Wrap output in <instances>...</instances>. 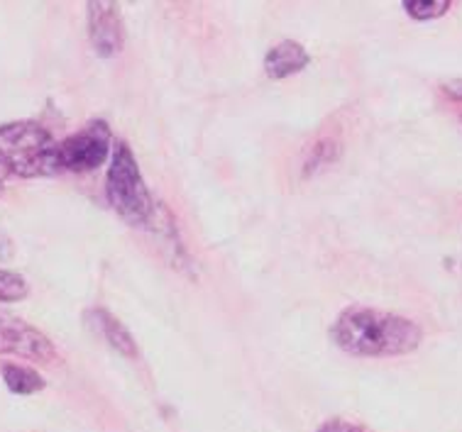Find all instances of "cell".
I'll use <instances>...</instances> for the list:
<instances>
[{"label": "cell", "mask_w": 462, "mask_h": 432, "mask_svg": "<svg viewBox=\"0 0 462 432\" xmlns=\"http://www.w3.org/2000/svg\"><path fill=\"white\" fill-rule=\"evenodd\" d=\"M309 61H311V57L303 50V44L294 42V40H284L264 54V74L274 81H282V78H289V76L303 71L309 67Z\"/></svg>", "instance_id": "obj_8"}, {"label": "cell", "mask_w": 462, "mask_h": 432, "mask_svg": "<svg viewBox=\"0 0 462 432\" xmlns=\"http://www.w3.org/2000/svg\"><path fill=\"white\" fill-rule=\"evenodd\" d=\"M88 37L93 51L103 59L116 57L125 47V25L116 3H88Z\"/></svg>", "instance_id": "obj_6"}, {"label": "cell", "mask_w": 462, "mask_h": 432, "mask_svg": "<svg viewBox=\"0 0 462 432\" xmlns=\"http://www.w3.org/2000/svg\"><path fill=\"white\" fill-rule=\"evenodd\" d=\"M106 198L127 225L147 227L157 217V206L144 183L143 169L127 142H116L106 174Z\"/></svg>", "instance_id": "obj_2"}, {"label": "cell", "mask_w": 462, "mask_h": 432, "mask_svg": "<svg viewBox=\"0 0 462 432\" xmlns=\"http://www.w3.org/2000/svg\"><path fill=\"white\" fill-rule=\"evenodd\" d=\"M319 432H365V430H362L360 425L347 423V420H343V418H330V420H326V423L320 425Z\"/></svg>", "instance_id": "obj_13"}, {"label": "cell", "mask_w": 462, "mask_h": 432, "mask_svg": "<svg viewBox=\"0 0 462 432\" xmlns=\"http://www.w3.org/2000/svg\"><path fill=\"white\" fill-rule=\"evenodd\" d=\"M86 317H88V323L96 325V330L101 333L103 340L108 342L116 352H120V354L125 359H130V362H137V359H140V347H137V342H134V337L130 335V330H127L125 325L120 323L113 313H108L106 308H93V310L86 313Z\"/></svg>", "instance_id": "obj_7"}, {"label": "cell", "mask_w": 462, "mask_h": 432, "mask_svg": "<svg viewBox=\"0 0 462 432\" xmlns=\"http://www.w3.org/2000/svg\"><path fill=\"white\" fill-rule=\"evenodd\" d=\"M10 176V169L5 167V161L0 159V193H3V188H5V181H8Z\"/></svg>", "instance_id": "obj_15"}, {"label": "cell", "mask_w": 462, "mask_h": 432, "mask_svg": "<svg viewBox=\"0 0 462 432\" xmlns=\"http://www.w3.org/2000/svg\"><path fill=\"white\" fill-rule=\"evenodd\" d=\"M30 286L20 274L0 269V303H15V300L27 299Z\"/></svg>", "instance_id": "obj_12"}, {"label": "cell", "mask_w": 462, "mask_h": 432, "mask_svg": "<svg viewBox=\"0 0 462 432\" xmlns=\"http://www.w3.org/2000/svg\"><path fill=\"white\" fill-rule=\"evenodd\" d=\"M0 374H3V383L15 396H32V393L47 386L40 372H34L32 366L17 364V362H5V364L0 366Z\"/></svg>", "instance_id": "obj_9"}, {"label": "cell", "mask_w": 462, "mask_h": 432, "mask_svg": "<svg viewBox=\"0 0 462 432\" xmlns=\"http://www.w3.org/2000/svg\"><path fill=\"white\" fill-rule=\"evenodd\" d=\"M0 354L51 364L57 359V347L34 325L0 310Z\"/></svg>", "instance_id": "obj_5"}, {"label": "cell", "mask_w": 462, "mask_h": 432, "mask_svg": "<svg viewBox=\"0 0 462 432\" xmlns=\"http://www.w3.org/2000/svg\"><path fill=\"white\" fill-rule=\"evenodd\" d=\"M113 133L106 120H91L79 133L69 134L57 144V167L60 171L88 174L103 167L113 157Z\"/></svg>", "instance_id": "obj_4"}, {"label": "cell", "mask_w": 462, "mask_h": 432, "mask_svg": "<svg viewBox=\"0 0 462 432\" xmlns=\"http://www.w3.org/2000/svg\"><path fill=\"white\" fill-rule=\"evenodd\" d=\"M443 93H446L448 98L462 100V78L460 81H446L443 84Z\"/></svg>", "instance_id": "obj_14"}, {"label": "cell", "mask_w": 462, "mask_h": 432, "mask_svg": "<svg viewBox=\"0 0 462 432\" xmlns=\"http://www.w3.org/2000/svg\"><path fill=\"white\" fill-rule=\"evenodd\" d=\"M460 120H462V115H460Z\"/></svg>", "instance_id": "obj_16"}, {"label": "cell", "mask_w": 462, "mask_h": 432, "mask_svg": "<svg viewBox=\"0 0 462 432\" xmlns=\"http://www.w3.org/2000/svg\"><path fill=\"white\" fill-rule=\"evenodd\" d=\"M57 144L51 133L37 120H15L0 125V159L10 174L23 179L60 174Z\"/></svg>", "instance_id": "obj_3"}, {"label": "cell", "mask_w": 462, "mask_h": 432, "mask_svg": "<svg viewBox=\"0 0 462 432\" xmlns=\"http://www.w3.org/2000/svg\"><path fill=\"white\" fill-rule=\"evenodd\" d=\"M340 152H343L340 140H333V137H323V140H319L311 150H309V157L303 161V176L309 179V176L319 174L323 169L333 167L337 159H340Z\"/></svg>", "instance_id": "obj_10"}, {"label": "cell", "mask_w": 462, "mask_h": 432, "mask_svg": "<svg viewBox=\"0 0 462 432\" xmlns=\"http://www.w3.org/2000/svg\"><path fill=\"white\" fill-rule=\"evenodd\" d=\"M403 10L413 17V20H436V17H443L450 10V0H406L403 3Z\"/></svg>", "instance_id": "obj_11"}, {"label": "cell", "mask_w": 462, "mask_h": 432, "mask_svg": "<svg viewBox=\"0 0 462 432\" xmlns=\"http://www.w3.org/2000/svg\"><path fill=\"white\" fill-rule=\"evenodd\" d=\"M330 340L353 357H402L419 349L423 330L411 317L377 308L350 306L336 317Z\"/></svg>", "instance_id": "obj_1"}]
</instances>
